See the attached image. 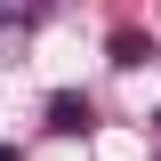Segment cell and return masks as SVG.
I'll return each instance as SVG.
<instances>
[{
	"label": "cell",
	"mask_w": 161,
	"mask_h": 161,
	"mask_svg": "<svg viewBox=\"0 0 161 161\" xmlns=\"http://www.w3.org/2000/svg\"><path fill=\"white\" fill-rule=\"evenodd\" d=\"M0 161H16V153H8V145H0Z\"/></svg>",
	"instance_id": "4"
},
{
	"label": "cell",
	"mask_w": 161,
	"mask_h": 161,
	"mask_svg": "<svg viewBox=\"0 0 161 161\" xmlns=\"http://www.w3.org/2000/svg\"><path fill=\"white\" fill-rule=\"evenodd\" d=\"M113 64H121V73L153 64V40H145V32H113Z\"/></svg>",
	"instance_id": "2"
},
{
	"label": "cell",
	"mask_w": 161,
	"mask_h": 161,
	"mask_svg": "<svg viewBox=\"0 0 161 161\" xmlns=\"http://www.w3.org/2000/svg\"><path fill=\"white\" fill-rule=\"evenodd\" d=\"M89 97H73V89H57V97H48V129H57V137H80V129H89Z\"/></svg>",
	"instance_id": "1"
},
{
	"label": "cell",
	"mask_w": 161,
	"mask_h": 161,
	"mask_svg": "<svg viewBox=\"0 0 161 161\" xmlns=\"http://www.w3.org/2000/svg\"><path fill=\"white\" fill-rule=\"evenodd\" d=\"M40 8H48V0H0V24H32Z\"/></svg>",
	"instance_id": "3"
}]
</instances>
